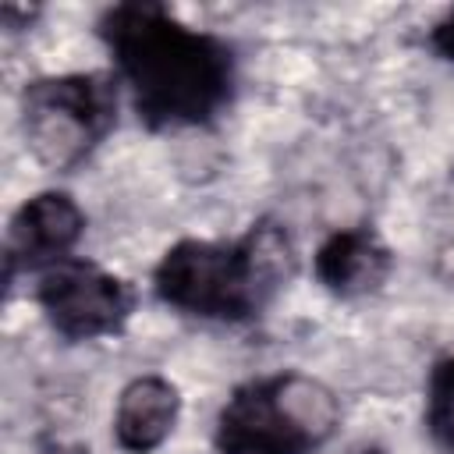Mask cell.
<instances>
[{
  "label": "cell",
  "mask_w": 454,
  "mask_h": 454,
  "mask_svg": "<svg viewBox=\"0 0 454 454\" xmlns=\"http://www.w3.org/2000/svg\"><path fill=\"white\" fill-rule=\"evenodd\" d=\"M39 454H89V450L78 447V443H46Z\"/></svg>",
  "instance_id": "8fae6325"
},
{
  "label": "cell",
  "mask_w": 454,
  "mask_h": 454,
  "mask_svg": "<svg viewBox=\"0 0 454 454\" xmlns=\"http://www.w3.org/2000/svg\"><path fill=\"white\" fill-rule=\"evenodd\" d=\"M121 82L103 71L43 74L21 89V135L50 170H74L117 124Z\"/></svg>",
  "instance_id": "277c9868"
},
{
  "label": "cell",
  "mask_w": 454,
  "mask_h": 454,
  "mask_svg": "<svg viewBox=\"0 0 454 454\" xmlns=\"http://www.w3.org/2000/svg\"><path fill=\"white\" fill-rule=\"evenodd\" d=\"M99 39L145 128H202L231 106L234 50L220 35L192 28L170 7L153 0L114 4L99 18Z\"/></svg>",
  "instance_id": "6da1fadb"
},
{
  "label": "cell",
  "mask_w": 454,
  "mask_h": 454,
  "mask_svg": "<svg viewBox=\"0 0 454 454\" xmlns=\"http://www.w3.org/2000/svg\"><path fill=\"white\" fill-rule=\"evenodd\" d=\"M181 419V390L160 376L142 372L124 383L114 408V440L128 454H153Z\"/></svg>",
  "instance_id": "ba28073f"
},
{
  "label": "cell",
  "mask_w": 454,
  "mask_h": 454,
  "mask_svg": "<svg viewBox=\"0 0 454 454\" xmlns=\"http://www.w3.org/2000/svg\"><path fill=\"white\" fill-rule=\"evenodd\" d=\"M426 429L429 436L454 454V355L440 358L426 380Z\"/></svg>",
  "instance_id": "9c48e42d"
},
{
  "label": "cell",
  "mask_w": 454,
  "mask_h": 454,
  "mask_svg": "<svg viewBox=\"0 0 454 454\" xmlns=\"http://www.w3.org/2000/svg\"><path fill=\"white\" fill-rule=\"evenodd\" d=\"M85 234V213L67 192H39L18 206L7 227V284L18 273H43L71 259Z\"/></svg>",
  "instance_id": "8992f818"
},
{
  "label": "cell",
  "mask_w": 454,
  "mask_h": 454,
  "mask_svg": "<svg viewBox=\"0 0 454 454\" xmlns=\"http://www.w3.org/2000/svg\"><path fill=\"white\" fill-rule=\"evenodd\" d=\"M429 46L443 57V60H450L454 64V7L429 28Z\"/></svg>",
  "instance_id": "30bf717a"
},
{
  "label": "cell",
  "mask_w": 454,
  "mask_h": 454,
  "mask_svg": "<svg viewBox=\"0 0 454 454\" xmlns=\"http://www.w3.org/2000/svg\"><path fill=\"white\" fill-rule=\"evenodd\" d=\"M340 426L337 394L305 372H273L231 390L213 454H316Z\"/></svg>",
  "instance_id": "3957f363"
},
{
  "label": "cell",
  "mask_w": 454,
  "mask_h": 454,
  "mask_svg": "<svg viewBox=\"0 0 454 454\" xmlns=\"http://www.w3.org/2000/svg\"><path fill=\"white\" fill-rule=\"evenodd\" d=\"M390 266H394V255L372 227L333 231L316 248V259H312L316 280L337 298H365L380 291L383 280L390 277Z\"/></svg>",
  "instance_id": "52a82bcc"
},
{
  "label": "cell",
  "mask_w": 454,
  "mask_h": 454,
  "mask_svg": "<svg viewBox=\"0 0 454 454\" xmlns=\"http://www.w3.org/2000/svg\"><path fill=\"white\" fill-rule=\"evenodd\" d=\"M35 301L64 340H99L128 326L135 287L124 277L71 255L39 273Z\"/></svg>",
  "instance_id": "5b68a950"
},
{
  "label": "cell",
  "mask_w": 454,
  "mask_h": 454,
  "mask_svg": "<svg viewBox=\"0 0 454 454\" xmlns=\"http://www.w3.org/2000/svg\"><path fill=\"white\" fill-rule=\"evenodd\" d=\"M294 266L291 234L277 220H259L231 241L181 238L156 262L153 291L184 316L245 323L287 287Z\"/></svg>",
  "instance_id": "7a4b0ae2"
}]
</instances>
